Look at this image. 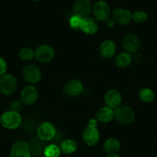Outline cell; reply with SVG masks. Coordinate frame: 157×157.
Listing matches in <instances>:
<instances>
[{"instance_id":"obj_2","label":"cell","mask_w":157,"mask_h":157,"mask_svg":"<svg viewBox=\"0 0 157 157\" xmlns=\"http://www.w3.org/2000/svg\"><path fill=\"white\" fill-rule=\"evenodd\" d=\"M114 118L122 124H129L135 119V113L130 106L122 105L114 109Z\"/></svg>"},{"instance_id":"obj_32","label":"cell","mask_w":157,"mask_h":157,"mask_svg":"<svg viewBox=\"0 0 157 157\" xmlns=\"http://www.w3.org/2000/svg\"><path fill=\"white\" fill-rule=\"evenodd\" d=\"M33 1H39V0H33Z\"/></svg>"},{"instance_id":"obj_25","label":"cell","mask_w":157,"mask_h":157,"mask_svg":"<svg viewBox=\"0 0 157 157\" xmlns=\"http://www.w3.org/2000/svg\"><path fill=\"white\" fill-rule=\"evenodd\" d=\"M19 57L24 61H30L35 57V51L31 48L24 47L19 51Z\"/></svg>"},{"instance_id":"obj_24","label":"cell","mask_w":157,"mask_h":157,"mask_svg":"<svg viewBox=\"0 0 157 157\" xmlns=\"http://www.w3.org/2000/svg\"><path fill=\"white\" fill-rule=\"evenodd\" d=\"M60 151V148L56 145L50 144L45 148L44 155L46 157H59Z\"/></svg>"},{"instance_id":"obj_10","label":"cell","mask_w":157,"mask_h":157,"mask_svg":"<svg viewBox=\"0 0 157 157\" xmlns=\"http://www.w3.org/2000/svg\"><path fill=\"white\" fill-rule=\"evenodd\" d=\"M123 47L128 53H136L140 48V41L134 34H128L123 39Z\"/></svg>"},{"instance_id":"obj_16","label":"cell","mask_w":157,"mask_h":157,"mask_svg":"<svg viewBox=\"0 0 157 157\" xmlns=\"http://www.w3.org/2000/svg\"><path fill=\"white\" fill-rule=\"evenodd\" d=\"M116 51V46L112 40H105L99 46V52L102 57L105 59L112 58Z\"/></svg>"},{"instance_id":"obj_6","label":"cell","mask_w":157,"mask_h":157,"mask_svg":"<svg viewBox=\"0 0 157 157\" xmlns=\"http://www.w3.org/2000/svg\"><path fill=\"white\" fill-rule=\"evenodd\" d=\"M93 10L90 0H77L73 5V13L80 18L88 17Z\"/></svg>"},{"instance_id":"obj_22","label":"cell","mask_w":157,"mask_h":157,"mask_svg":"<svg viewBox=\"0 0 157 157\" xmlns=\"http://www.w3.org/2000/svg\"><path fill=\"white\" fill-rule=\"evenodd\" d=\"M77 149V143L73 140H66L60 144V150L65 154H72Z\"/></svg>"},{"instance_id":"obj_19","label":"cell","mask_w":157,"mask_h":157,"mask_svg":"<svg viewBox=\"0 0 157 157\" xmlns=\"http://www.w3.org/2000/svg\"><path fill=\"white\" fill-rule=\"evenodd\" d=\"M29 147L30 152L33 155H40L44 153L46 146H45L43 140L38 137V138H35L32 140L30 144L29 145Z\"/></svg>"},{"instance_id":"obj_14","label":"cell","mask_w":157,"mask_h":157,"mask_svg":"<svg viewBox=\"0 0 157 157\" xmlns=\"http://www.w3.org/2000/svg\"><path fill=\"white\" fill-rule=\"evenodd\" d=\"M93 15L99 21H105L109 16L110 9L108 4L104 1H99L93 8Z\"/></svg>"},{"instance_id":"obj_31","label":"cell","mask_w":157,"mask_h":157,"mask_svg":"<svg viewBox=\"0 0 157 157\" xmlns=\"http://www.w3.org/2000/svg\"><path fill=\"white\" fill-rule=\"evenodd\" d=\"M106 157H120V156L118 155V154L115 153V154H109Z\"/></svg>"},{"instance_id":"obj_21","label":"cell","mask_w":157,"mask_h":157,"mask_svg":"<svg viewBox=\"0 0 157 157\" xmlns=\"http://www.w3.org/2000/svg\"><path fill=\"white\" fill-rule=\"evenodd\" d=\"M116 66L120 68H126L131 64L132 62V56L128 52H121L116 57Z\"/></svg>"},{"instance_id":"obj_8","label":"cell","mask_w":157,"mask_h":157,"mask_svg":"<svg viewBox=\"0 0 157 157\" xmlns=\"http://www.w3.org/2000/svg\"><path fill=\"white\" fill-rule=\"evenodd\" d=\"M37 135L43 141H49L52 140L56 135V129L52 123L44 122L37 128Z\"/></svg>"},{"instance_id":"obj_29","label":"cell","mask_w":157,"mask_h":157,"mask_svg":"<svg viewBox=\"0 0 157 157\" xmlns=\"http://www.w3.org/2000/svg\"><path fill=\"white\" fill-rule=\"evenodd\" d=\"M7 71V64L6 62L0 57V76H2V75L6 74Z\"/></svg>"},{"instance_id":"obj_30","label":"cell","mask_w":157,"mask_h":157,"mask_svg":"<svg viewBox=\"0 0 157 157\" xmlns=\"http://www.w3.org/2000/svg\"><path fill=\"white\" fill-rule=\"evenodd\" d=\"M105 25H107V26L112 27V26H113V25H114L115 21H114V19H112V18L108 17L105 20Z\"/></svg>"},{"instance_id":"obj_20","label":"cell","mask_w":157,"mask_h":157,"mask_svg":"<svg viewBox=\"0 0 157 157\" xmlns=\"http://www.w3.org/2000/svg\"><path fill=\"white\" fill-rule=\"evenodd\" d=\"M120 143L117 139L109 138L105 141L103 144V149L106 153L115 154L119 151Z\"/></svg>"},{"instance_id":"obj_27","label":"cell","mask_w":157,"mask_h":157,"mask_svg":"<svg viewBox=\"0 0 157 157\" xmlns=\"http://www.w3.org/2000/svg\"><path fill=\"white\" fill-rule=\"evenodd\" d=\"M81 22H82V18L78 16H75V15L71 16V18L69 19V25L72 29H79Z\"/></svg>"},{"instance_id":"obj_3","label":"cell","mask_w":157,"mask_h":157,"mask_svg":"<svg viewBox=\"0 0 157 157\" xmlns=\"http://www.w3.org/2000/svg\"><path fill=\"white\" fill-rule=\"evenodd\" d=\"M22 123V117L19 113L10 110L1 116L0 123L8 129H14L19 127Z\"/></svg>"},{"instance_id":"obj_23","label":"cell","mask_w":157,"mask_h":157,"mask_svg":"<svg viewBox=\"0 0 157 157\" xmlns=\"http://www.w3.org/2000/svg\"><path fill=\"white\" fill-rule=\"evenodd\" d=\"M139 97L142 101L145 102H150L154 100L155 98V94H154L153 91L150 89L144 88L142 89L140 92H139Z\"/></svg>"},{"instance_id":"obj_18","label":"cell","mask_w":157,"mask_h":157,"mask_svg":"<svg viewBox=\"0 0 157 157\" xmlns=\"http://www.w3.org/2000/svg\"><path fill=\"white\" fill-rule=\"evenodd\" d=\"M96 116L97 121L102 123H107L114 118V109L105 105L98 110Z\"/></svg>"},{"instance_id":"obj_1","label":"cell","mask_w":157,"mask_h":157,"mask_svg":"<svg viewBox=\"0 0 157 157\" xmlns=\"http://www.w3.org/2000/svg\"><path fill=\"white\" fill-rule=\"evenodd\" d=\"M97 120L91 119L88 123V126L82 133V140L89 146H93L99 142V132L97 129Z\"/></svg>"},{"instance_id":"obj_13","label":"cell","mask_w":157,"mask_h":157,"mask_svg":"<svg viewBox=\"0 0 157 157\" xmlns=\"http://www.w3.org/2000/svg\"><path fill=\"white\" fill-rule=\"evenodd\" d=\"M104 101L106 106L115 109L122 102V95L118 90L112 89L108 90L104 96Z\"/></svg>"},{"instance_id":"obj_11","label":"cell","mask_w":157,"mask_h":157,"mask_svg":"<svg viewBox=\"0 0 157 157\" xmlns=\"http://www.w3.org/2000/svg\"><path fill=\"white\" fill-rule=\"evenodd\" d=\"M83 90V84L80 80H78V79H72V80L69 81L65 85L64 89H63L65 94L70 97L79 96L80 94H82Z\"/></svg>"},{"instance_id":"obj_12","label":"cell","mask_w":157,"mask_h":157,"mask_svg":"<svg viewBox=\"0 0 157 157\" xmlns=\"http://www.w3.org/2000/svg\"><path fill=\"white\" fill-rule=\"evenodd\" d=\"M10 157H31L29 144L25 141H17L13 145Z\"/></svg>"},{"instance_id":"obj_28","label":"cell","mask_w":157,"mask_h":157,"mask_svg":"<svg viewBox=\"0 0 157 157\" xmlns=\"http://www.w3.org/2000/svg\"><path fill=\"white\" fill-rule=\"evenodd\" d=\"M23 107L24 104L22 103V102L21 100L13 101V102L10 104V110L13 112H16V113H19V112H21L23 109Z\"/></svg>"},{"instance_id":"obj_26","label":"cell","mask_w":157,"mask_h":157,"mask_svg":"<svg viewBox=\"0 0 157 157\" xmlns=\"http://www.w3.org/2000/svg\"><path fill=\"white\" fill-rule=\"evenodd\" d=\"M132 19L136 23H143L147 19V14L143 11H136L132 14Z\"/></svg>"},{"instance_id":"obj_5","label":"cell","mask_w":157,"mask_h":157,"mask_svg":"<svg viewBox=\"0 0 157 157\" xmlns=\"http://www.w3.org/2000/svg\"><path fill=\"white\" fill-rule=\"evenodd\" d=\"M55 56V51L49 45L40 46L35 51V58L40 63H47L52 61Z\"/></svg>"},{"instance_id":"obj_17","label":"cell","mask_w":157,"mask_h":157,"mask_svg":"<svg viewBox=\"0 0 157 157\" xmlns=\"http://www.w3.org/2000/svg\"><path fill=\"white\" fill-rule=\"evenodd\" d=\"M79 29L87 34H94L98 31L99 26L94 19L91 17H86L82 19Z\"/></svg>"},{"instance_id":"obj_4","label":"cell","mask_w":157,"mask_h":157,"mask_svg":"<svg viewBox=\"0 0 157 157\" xmlns=\"http://www.w3.org/2000/svg\"><path fill=\"white\" fill-rule=\"evenodd\" d=\"M17 89V80L11 74H4L0 76V91L5 95H11Z\"/></svg>"},{"instance_id":"obj_15","label":"cell","mask_w":157,"mask_h":157,"mask_svg":"<svg viewBox=\"0 0 157 157\" xmlns=\"http://www.w3.org/2000/svg\"><path fill=\"white\" fill-rule=\"evenodd\" d=\"M113 19L120 25H127L132 20V14L127 10L118 8L113 11Z\"/></svg>"},{"instance_id":"obj_7","label":"cell","mask_w":157,"mask_h":157,"mask_svg":"<svg viewBox=\"0 0 157 157\" xmlns=\"http://www.w3.org/2000/svg\"><path fill=\"white\" fill-rule=\"evenodd\" d=\"M22 75L25 81L30 83H36L41 79L42 72L38 66L28 65L22 69Z\"/></svg>"},{"instance_id":"obj_9","label":"cell","mask_w":157,"mask_h":157,"mask_svg":"<svg viewBox=\"0 0 157 157\" xmlns=\"http://www.w3.org/2000/svg\"><path fill=\"white\" fill-rule=\"evenodd\" d=\"M39 96L37 90L33 86H27L22 90L20 99L24 105H33L36 102Z\"/></svg>"}]
</instances>
